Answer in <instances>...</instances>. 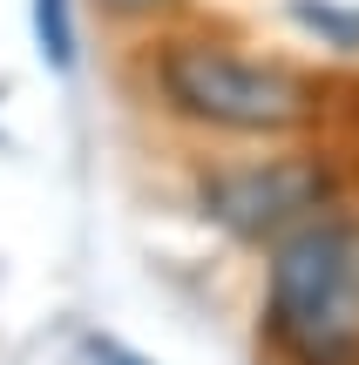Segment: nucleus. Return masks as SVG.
<instances>
[{"instance_id": "obj_1", "label": "nucleus", "mask_w": 359, "mask_h": 365, "mask_svg": "<svg viewBox=\"0 0 359 365\" xmlns=\"http://www.w3.org/2000/svg\"><path fill=\"white\" fill-rule=\"evenodd\" d=\"M271 339L298 365L359 359V230L353 223H298L271 257Z\"/></svg>"}, {"instance_id": "obj_2", "label": "nucleus", "mask_w": 359, "mask_h": 365, "mask_svg": "<svg viewBox=\"0 0 359 365\" xmlns=\"http://www.w3.org/2000/svg\"><path fill=\"white\" fill-rule=\"evenodd\" d=\"M163 95L176 115L231 135H285L312 115V88L278 61H244L211 41H176L163 54Z\"/></svg>"}, {"instance_id": "obj_3", "label": "nucleus", "mask_w": 359, "mask_h": 365, "mask_svg": "<svg viewBox=\"0 0 359 365\" xmlns=\"http://www.w3.org/2000/svg\"><path fill=\"white\" fill-rule=\"evenodd\" d=\"M325 196V176L312 163H244V170H217L203 176V210L238 237H278L292 223H305Z\"/></svg>"}, {"instance_id": "obj_4", "label": "nucleus", "mask_w": 359, "mask_h": 365, "mask_svg": "<svg viewBox=\"0 0 359 365\" xmlns=\"http://www.w3.org/2000/svg\"><path fill=\"white\" fill-rule=\"evenodd\" d=\"M34 41L48 68H75V0H34Z\"/></svg>"}, {"instance_id": "obj_5", "label": "nucleus", "mask_w": 359, "mask_h": 365, "mask_svg": "<svg viewBox=\"0 0 359 365\" xmlns=\"http://www.w3.org/2000/svg\"><path fill=\"white\" fill-rule=\"evenodd\" d=\"M89 359H95V365H143L136 352H122L116 339H89Z\"/></svg>"}, {"instance_id": "obj_6", "label": "nucleus", "mask_w": 359, "mask_h": 365, "mask_svg": "<svg viewBox=\"0 0 359 365\" xmlns=\"http://www.w3.org/2000/svg\"><path fill=\"white\" fill-rule=\"evenodd\" d=\"M108 14H156V7H170V0H102Z\"/></svg>"}]
</instances>
